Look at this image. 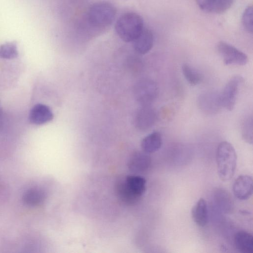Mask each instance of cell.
Listing matches in <instances>:
<instances>
[{"label": "cell", "instance_id": "d6986e66", "mask_svg": "<svg viewBox=\"0 0 253 253\" xmlns=\"http://www.w3.org/2000/svg\"><path fill=\"white\" fill-rule=\"evenodd\" d=\"M182 71L186 81L192 85L199 84L203 80V77L201 72L189 64H184L182 66Z\"/></svg>", "mask_w": 253, "mask_h": 253}, {"label": "cell", "instance_id": "603a6c76", "mask_svg": "<svg viewBox=\"0 0 253 253\" xmlns=\"http://www.w3.org/2000/svg\"><path fill=\"white\" fill-rule=\"evenodd\" d=\"M242 23L248 32L253 33V9L252 6H249L245 9L242 15Z\"/></svg>", "mask_w": 253, "mask_h": 253}, {"label": "cell", "instance_id": "7c38bea8", "mask_svg": "<svg viewBox=\"0 0 253 253\" xmlns=\"http://www.w3.org/2000/svg\"><path fill=\"white\" fill-rule=\"evenodd\" d=\"M151 159L144 152L136 151L130 156L128 163L129 169L135 172L146 170L150 166Z\"/></svg>", "mask_w": 253, "mask_h": 253}, {"label": "cell", "instance_id": "6da1fadb", "mask_svg": "<svg viewBox=\"0 0 253 253\" xmlns=\"http://www.w3.org/2000/svg\"><path fill=\"white\" fill-rule=\"evenodd\" d=\"M116 9L111 3L99 1L93 3L86 14V21L89 27L94 30H103L113 22Z\"/></svg>", "mask_w": 253, "mask_h": 253}, {"label": "cell", "instance_id": "2e32d148", "mask_svg": "<svg viewBox=\"0 0 253 253\" xmlns=\"http://www.w3.org/2000/svg\"><path fill=\"white\" fill-rule=\"evenodd\" d=\"M234 244L237 249L241 253L253 252V237L248 232L239 231L234 236Z\"/></svg>", "mask_w": 253, "mask_h": 253}, {"label": "cell", "instance_id": "ffe728a7", "mask_svg": "<svg viewBox=\"0 0 253 253\" xmlns=\"http://www.w3.org/2000/svg\"><path fill=\"white\" fill-rule=\"evenodd\" d=\"M241 134L243 140L252 144L253 142V119L252 116H247L243 120L241 125Z\"/></svg>", "mask_w": 253, "mask_h": 253}, {"label": "cell", "instance_id": "ba28073f", "mask_svg": "<svg viewBox=\"0 0 253 253\" xmlns=\"http://www.w3.org/2000/svg\"><path fill=\"white\" fill-rule=\"evenodd\" d=\"M157 117L155 110L150 105L141 106L135 116V126L140 130H148L155 124Z\"/></svg>", "mask_w": 253, "mask_h": 253}, {"label": "cell", "instance_id": "277c9868", "mask_svg": "<svg viewBox=\"0 0 253 253\" xmlns=\"http://www.w3.org/2000/svg\"><path fill=\"white\" fill-rule=\"evenodd\" d=\"M158 94V87L153 80L143 79L134 85V95L136 101L141 105H150Z\"/></svg>", "mask_w": 253, "mask_h": 253}, {"label": "cell", "instance_id": "9c48e42d", "mask_svg": "<svg viewBox=\"0 0 253 253\" xmlns=\"http://www.w3.org/2000/svg\"><path fill=\"white\" fill-rule=\"evenodd\" d=\"M234 196L240 200L251 198L253 192V180L249 175H241L234 181L232 186Z\"/></svg>", "mask_w": 253, "mask_h": 253}, {"label": "cell", "instance_id": "5bb4252c", "mask_svg": "<svg viewBox=\"0 0 253 253\" xmlns=\"http://www.w3.org/2000/svg\"><path fill=\"white\" fill-rule=\"evenodd\" d=\"M46 198V193L43 189L34 187L29 189L24 193L22 202L27 206L35 207L42 205Z\"/></svg>", "mask_w": 253, "mask_h": 253}, {"label": "cell", "instance_id": "7402d4cb", "mask_svg": "<svg viewBox=\"0 0 253 253\" xmlns=\"http://www.w3.org/2000/svg\"><path fill=\"white\" fill-rule=\"evenodd\" d=\"M234 0H213L211 12L221 13L227 11L232 5Z\"/></svg>", "mask_w": 253, "mask_h": 253}, {"label": "cell", "instance_id": "3957f363", "mask_svg": "<svg viewBox=\"0 0 253 253\" xmlns=\"http://www.w3.org/2000/svg\"><path fill=\"white\" fill-rule=\"evenodd\" d=\"M115 28L117 34L123 41L133 42L144 29L143 20L136 13L126 12L118 19Z\"/></svg>", "mask_w": 253, "mask_h": 253}, {"label": "cell", "instance_id": "8992f818", "mask_svg": "<svg viewBox=\"0 0 253 253\" xmlns=\"http://www.w3.org/2000/svg\"><path fill=\"white\" fill-rule=\"evenodd\" d=\"M243 79L239 76L231 78L226 84L220 94L222 107L228 111H232L235 105L239 87Z\"/></svg>", "mask_w": 253, "mask_h": 253}, {"label": "cell", "instance_id": "9a60e30c", "mask_svg": "<svg viewBox=\"0 0 253 253\" xmlns=\"http://www.w3.org/2000/svg\"><path fill=\"white\" fill-rule=\"evenodd\" d=\"M191 215L193 221L201 227L207 225L208 222V209L206 201L200 198L192 208Z\"/></svg>", "mask_w": 253, "mask_h": 253}, {"label": "cell", "instance_id": "cb8c5ba5", "mask_svg": "<svg viewBox=\"0 0 253 253\" xmlns=\"http://www.w3.org/2000/svg\"><path fill=\"white\" fill-rule=\"evenodd\" d=\"M199 7L203 10L211 12L213 0H195Z\"/></svg>", "mask_w": 253, "mask_h": 253}, {"label": "cell", "instance_id": "e0dca14e", "mask_svg": "<svg viewBox=\"0 0 253 253\" xmlns=\"http://www.w3.org/2000/svg\"><path fill=\"white\" fill-rule=\"evenodd\" d=\"M162 144L161 134L158 131H154L142 139L141 146L143 152L150 154L159 150L161 148Z\"/></svg>", "mask_w": 253, "mask_h": 253}, {"label": "cell", "instance_id": "52a82bcc", "mask_svg": "<svg viewBox=\"0 0 253 253\" xmlns=\"http://www.w3.org/2000/svg\"><path fill=\"white\" fill-rule=\"evenodd\" d=\"M197 104L201 111L207 115L217 114L223 107L220 94L214 91L201 93L198 97Z\"/></svg>", "mask_w": 253, "mask_h": 253}, {"label": "cell", "instance_id": "4fadbf2b", "mask_svg": "<svg viewBox=\"0 0 253 253\" xmlns=\"http://www.w3.org/2000/svg\"><path fill=\"white\" fill-rule=\"evenodd\" d=\"M115 193L120 201L127 205L136 203L139 198L135 195L128 187L125 178L117 180L115 186Z\"/></svg>", "mask_w": 253, "mask_h": 253}, {"label": "cell", "instance_id": "7a4b0ae2", "mask_svg": "<svg viewBox=\"0 0 253 253\" xmlns=\"http://www.w3.org/2000/svg\"><path fill=\"white\" fill-rule=\"evenodd\" d=\"M237 154L233 145L223 141L218 145L216 152V162L218 176L227 181L233 176L237 164Z\"/></svg>", "mask_w": 253, "mask_h": 253}, {"label": "cell", "instance_id": "ac0fdd59", "mask_svg": "<svg viewBox=\"0 0 253 253\" xmlns=\"http://www.w3.org/2000/svg\"><path fill=\"white\" fill-rule=\"evenodd\" d=\"M125 180L132 192L140 198L146 191L145 179L140 175H128L125 178Z\"/></svg>", "mask_w": 253, "mask_h": 253}, {"label": "cell", "instance_id": "44dd1931", "mask_svg": "<svg viewBox=\"0 0 253 253\" xmlns=\"http://www.w3.org/2000/svg\"><path fill=\"white\" fill-rule=\"evenodd\" d=\"M18 54L15 44L12 42L3 43L0 45V57L11 59L16 58Z\"/></svg>", "mask_w": 253, "mask_h": 253}, {"label": "cell", "instance_id": "8fae6325", "mask_svg": "<svg viewBox=\"0 0 253 253\" xmlns=\"http://www.w3.org/2000/svg\"><path fill=\"white\" fill-rule=\"evenodd\" d=\"M153 42L154 38L152 32L148 29L144 28L140 34L133 41V46L136 52L144 54L151 49Z\"/></svg>", "mask_w": 253, "mask_h": 253}, {"label": "cell", "instance_id": "5b68a950", "mask_svg": "<svg viewBox=\"0 0 253 253\" xmlns=\"http://www.w3.org/2000/svg\"><path fill=\"white\" fill-rule=\"evenodd\" d=\"M217 50L225 65H245L248 62L247 55L234 46L224 41L219 42Z\"/></svg>", "mask_w": 253, "mask_h": 253}, {"label": "cell", "instance_id": "30bf717a", "mask_svg": "<svg viewBox=\"0 0 253 253\" xmlns=\"http://www.w3.org/2000/svg\"><path fill=\"white\" fill-rule=\"evenodd\" d=\"M53 115L50 109L43 104H37L31 110L30 122L35 125H42L52 120Z\"/></svg>", "mask_w": 253, "mask_h": 253}]
</instances>
